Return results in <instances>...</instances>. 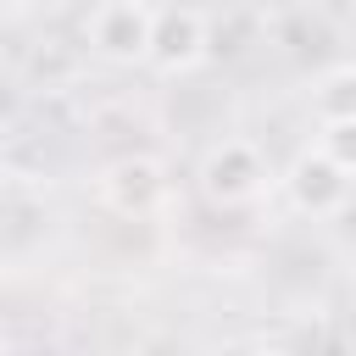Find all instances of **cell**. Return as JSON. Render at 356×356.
I'll list each match as a JSON object with an SVG mask.
<instances>
[{
	"label": "cell",
	"mask_w": 356,
	"mask_h": 356,
	"mask_svg": "<svg viewBox=\"0 0 356 356\" xmlns=\"http://www.w3.org/2000/svg\"><path fill=\"white\" fill-rule=\"evenodd\" d=\"M100 200L117 217H150L167 200V167L156 156H122L100 172Z\"/></svg>",
	"instance_id": "obj_5"
},
{
	"label": "cell",
	"mask_w": 356,
	"mask_h": 356,
	"mask_svg": "<svg viewBox=\"0 0 356 356\" xmlns=\"http://www.w3.org/2000/svg\"><path fill=\"white\" fill-rule=\"evenodd\" d=\"M312 100H317V117H323V122H328V117H356V67L328 72Z\"/></svg>",
	"instance_id": "obj_6"
},
{
	"label": "cell",
	"mask_w": 356,
	"mask_h": 356,
	"mask_svg": "<svg viewBox=\"0 0 356 356\" xmlns=\"http://www.w3.org/2000/svg\"><path fill=\"white\" fill-rule=\"evenodd\" d=\"M317 150L356 178V117H328V122L317 128Z\"/></svg>",
	"instance_id": "obj_7"
},
{
	"label": "cell",
	"mask_w": 356,
	"mask_h": 356,
	"mask_svg": "<svg viewBox=\"0 0 356 356\" xmlns=\"http://www.w3.org/2000/svg\"><path fill=\"white\" fill-rule=\"evenodd\" d=\"M150 28H156V11L139 6V0H100L83 22V39L100 61L111 67H134L150 56Z\"/></svg>",
	"instance_id": "obj_2"
},
{
	"label": "cell",
	"mask_w": 356,
	"mask_h": 356,
	"mask_svg": "<svg viewBox=\"0 0 356 356\" xmlns=\"http://www.w3.org/2000/svg\"><path fill=\"white\" fill-rule=\"evenodd\" d=\"M284 195L300 217H339L356 200V178L345 167H334L323 150H300L284 172Z\"/></svg>",
	"instance_id": "obj_4"
},
{
	"label": "cell",
	"mask_w": 356,
	"mask_h": 356,
	"mask_svg": "<svg viewBox=\"0 0 356 356\" xmlns=\"http://www.w3.org/2000/svg\"><path fill=\"white\" fill-rule=\"evenodd\" d=\"M200 195L222 211H239V206H256L273 184V167L267 156L250 145V139H217L206 156H200Z\"/></svg>",
	"instance_id": "obj_1"
},
{
	"label": "cell",
	"mask_w": 356,
	"mask_h": 356,
	"mask_svg": "<svg viewBox=\"0 0 356 356\" xmlns=\"http://www.w3.org/2000/svg\"><path fill=\"white\" fill-rule=\"evenodd\" d=\"M211 356H284V350L267 345V339H228V345H217Z\"/></svg>",
	"instance_id": "obj_8"
},
{
	"label": "cell",
	"mask_w": 356,
	"mask_h": 356,
	"mask_svg": "<svg viewBox=\"0 0 356 356\" xmlns=\"http://www.w3.org/2000/svg\"><path fill=\"white\" fill-rule=\"evenodd\" d=\"M139 6H150V11H161V6H172V0H139Z\"/></svg>",
	"instance_id": "obj_9"
},
{
	"label": "cell",
	"mask_w": 356,
	"mask_h": 356,
	"mask_svg": "<svg viewBox=\"0 0 356 356\" xmlns=\"http://www.w3.org/2000/svg\"><path fill=\"white\" fill-rule=\"evenodd\" d=\"M211 56V28H206V17L195 11V6H161L156 11V28H150V67L156 72H167V78H184V72H195L200 61Z\"/></svg>",
	"instance_id": "obj_3"
}]
</instances>
